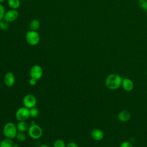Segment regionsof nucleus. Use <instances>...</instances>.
I'll use <instances>...</instances> for the list:
<instances>
[{"instance_id": "obj_7", "label": "nucleus", "mask_w": 147, "mask_h": 147, "mask_svg": "<svg viewBox=\"0 0 147 147\" xmlns=\"http://www.w3.org/2000/svg\"><path fill=\"white\" fill-rule=\"evenodd\" d=\"M36 98L32 94H27L26 95L23 99V104L24 106L30 109L36 106Z\"/></svg>"}, {"instance_id": "obj_29", "label": "nucleus", "mask_w": 147, "mask_h": 147, "mask_svg": "<svg viewBox=\"0 0 147 147\" xmlns=\"http://www.w3.org/2000/svg\"><path fill=\"white\" fill-rule=\"evenodd\" d=\"M145 11H146V13H147V8L145 9Z\"/></svg>"}, {"instance_id": "obj_11", "label": "nucleus", "mask_w": 147, "mask_h": 147, "mask_svg": "<svg viewBox=\"0 0 147 147\" xmlns=\"http://www.w3.org/2000/svg\"><path fill=\"white\" fill-rule=\"evenodd\" d=\"M91 137L95 141H100L104 137V133L100 129H94L91 132Z\"/></svg>"}, {"instance_id": "obj_8", "label": "nucleus", "mask_w": 147, "mask_h": 147, "mask_svg": "<svg viewBox=\"0 0 147 147\" xmlns=\"http://www.w3.org/2000/svg\"><path fill=\"white\" fill-rule=\"evenodd\" d=\"M19 16V13L17 10L10 9L5 12L3 20L7 22H11L16 21Z\"/></svg>"}, {"instance_id": "obj_25", "label": "nucleus", "mask_w": 147, "mask_h": 147, "mask_svg": "<svg viewBox=\"0 0 147 147\" xmlns=\"http://www.w3.org/2000/svg\"><path fill=\"white\" fill-rule=\"evenodd\" d=\"M37 80H36V79H34V78H30V79L29 80V84L31 85V86H34V85H36V83H37Z\"/></svg>"}, {"instance_id": "obj_10", "label": "nucleus", "mask_w": 147, "mask_h": 147, "mask_svg": "<svg viewBox=\"0 0 147 147\" xmlns=\"http://www.w3.org/2000/svg\"><path fill=\"white\" fill-rule=\"evenodd\" d=\"M121 86L126 91H131L134 88V83L133 81L127 78L122 79Z\"/></svg>"}, {"instance_id": "obj_28", "label": "nucleus", "mask_w": 147, "mask_h": 147, "mask_svg": "<svg viewBox=\"0 0 147 147\" xmlns=\"http://www.w3.org/2000/svg\"><path fill=\"white\" fill-rule=\"evenodd\" d=\"M6 0H0V3H2L3 2H4Z\"/></svg>"}, {"instance_id": "obj_23", "label": "nucleus", "mask_w": 147, "mask_h": 147, "mask_svg": "<svg viewBox=\"0 0 147 147\" xmlns=\"http://www.w3.org/2000/svg\"><path fill=\"white\" fill-rule=\"evenodd\" d=\"M5 13V7L1 3H0V20L3 18Z\"/></svg>"}, {"instance_id": "obj_22", "label": "nucleus", "mask_w": 147, "mask_h": 147, "mask_svg": "<svg viewBox=\"0 0 147 147\" xmlns=\"http://www.w3.org/2000/svg\"><path fill=\"white\" fill-rule=\"evenodd\" d=\"M119 147H133L132 144L127 141H125L122 142L121 145H119Z\"/></svg>"}, {"instance_id": "obj_17", "label": "nucleus", "mask_w": 147, "mask_h": 147, "mask_svg": "<svg viewBox=\"0 0 147 147\" xmlns=\"http://www.w3.org/2000/svg\"><path fill=\"white\" fill-rule=\"evenodd\" d=\"M29 114L30 117L32 118H36L39 114V110L36 106L32 107L29 109Z\"/></svg>"}, {"instance_id": "obj_4", "label": "nucleus", "mask_w": 147, "mask_h": 147, "mask_svg": "<svg viewBox=\"0 0 147 147\" xmlns=\"http://www.w3.org/2000/svg\"><path fill=\"white\" fill-rule=\"evenodd\" d=\"M29 136L33 139H38L42 134L41 127L37 124H31L28 130Z\"/></svg>"}, {"instance_id": "obj_24", "label": "nucleus", "mask_w": 147, "mask_h": 147, "mask_svg": "<svg viewBox=\"0 0 147 147\" xmlns=\"http://www.w3.org/2000/svg\"><path fill=\"white\" fill-rule=\"evenodd\" d=\"M67 147H78V145L75 142H70L67 145Z\"/></svg>"}, {"instance_id": "obj_21", "label": "nucleus", "mask_w": 147, "mask_h": 147, "mask_svg": "<svg viewBox=\"0 0 147 147\" xmlns=\"http://www.w3.org/2000/svg\"><path fill=\"white\" fill-rule=\"evenodd\" d=\"M138 6L142 9L145 10L147 8V0H138Z\"/></svg>"}, {"instance_id": "obj_14", "label": "nucleus", "mask_w": 147, "mask_h": 147, "mask_svg": "<svg viewBox=\"0 0 147 147\" xmlns=\"http://www.w3.org/2000/svg\"><path fill=\"white\" fill-rule=\"evenodd\" d=\"M12 139L6 138L0 142V147H13L14 142Z\"/></svg>"}, {"instance_id": "obj_18", "label": "nucleus", "mask_w": 147, "mask_h": 147, "mask_svg": "<svg viewBox=\"0 0 147 147\" xmlns=\"http://www.w3.org/2000/svg\"><path fill=\"white\" fill-rule=\"evenodd\" d=\"M16 138H17V140L18 141H24L26 139V135L24 133V132H21V131H18L17 134H16Z\"/></svg>"}, {"instance_id": "obj_16", "label": "nucleus", "mask_w": 147, "mask_h": 147, "mask_svg": "<svg viewBox=\"0 0 147 147\" xmlns=\"http://www.w3.org/2000/svg\"><path fill=\"white\" fill-rule=\"evenodd\" d=\"M40 26V24L38 20L34 19L33 20H32L29 24V27L30 30H34V31H37Z\"/></svg>"}, {"instance_id": "obj_15", "label": "nucleus", "mask_w": 147, "mask_h": 147, "mask_svg": "<svg viewBox=\"0 0 147 147\" xmlns=\"http://www.w3.org/2000/svg\"><path fill=\"white\" fill-rule=\"evenodd\" d=\"M8 5L11 9L17 10L20 6V0H8Z\"/></svg>"}, {"instance_id": "obj_6", "label": "nucleus", "mask_w": 147, "mask_h": 147, "mask_svg": "<svg viewBox=\"0 0 147 147\" xmlns=\"http://www.w3.org/2000/svg\"><path fill=\"white\" fill-rule=\"evenodd\" d=\"M30 78H34L36 80L40 79L43 75V70L42 67L37 64L33 65L30 69Z\"/></svg>"}, {"instance_id": "obj_27", "label": "nucleus", "mask_w": 147, "mask_h": 147, "mask_svg": "<svg viewBox=\"0 0 147 147\" xmlns=\"http://www.w3.org/2000/svg\"><path fill=\"white\" fill-rule=\"evenodd\" d=\"M13 147H19V146H18V145L17 144H14Z\"/></svg>"}, {"instance_id": "obj_13", "label": "nucleus", "mask_w": 147, "mask_h": 147, "mask_svg": "<svg viewBox=\"0 0 147 147\" xmlns=\"http://www.w3.org/2000/svg\"><path fill=\"white\" fill-rule=\"evenodd\" d=\"M29 125L28 123L25 122V121H19V122L17 125V129L18 131L21 132H25L26 131H28L29 129Z\"/></svg>"}, {"instance_id": "obj_20", "label": "nucleus", "mask_w": 147, "mask_h": 147, "mask_svg": "<svg viewBox=\"0 0 147 147\" xmlns=\"http://www.w3.org/2000/svg\"><path fill=\"white\" fill-rule=\"evenodd\" d=\"M53 147H65V144L61 139H57L55 141L53 145Z\"/></svg>"}, {"instance_id": "obj_19", "label": "nucleus", "mask_w": 147, "mask_h": 147, "mask_svg": "<svg viewBox=\"0 0 147 147\" xmlns=\"http://www.w3.org/2000/svg\"><path fill=\"white\" fill-rule=\"evenodd\" d=\"M9 28V22L6 21L5 20H0V29L3 30H5L8 29Z\"/></svg>"}, {"instance_id": "obj_12", "label": "nucleus", "mask_w": 147, "mask_h": 147, "mask_svg": "<svg viewBox=\"0 0 147 147\" xmlns=\"http://www.w3.org/2000/svg\"><path fill=\"white\" fill-rule=\"evenodd\" d=\"M131 118V114L129 111L127 110H122L120 111L117 115L118 119L122 122H126L128 121Z\"/></svg>"}, {"instance_id": "obj_26", "label": "nucleus", "mask_w": 147, "mask_h": 147, "mask_svg": "<svg viewBox=\"0 0 147 147\" xmlns=\"http://www.w3.org/2000/svg\"><path fill=\"white\" fill-rule=\"evenodd\" d=\"M39 147H51L50 146H48L47 145H42L41 146H40Z\"/></svg>"}, {"instance_id": "obj_1", "label": "nucleus", "mask_w": 147, "mask_h": 147, "mask_svg": "<svg viewBox=\"0 0 147 147\" xmlns=\"http://www.w3.org/2000/svg\"><path fill=\"white\" fill-rule=\"evenodd\" d=\"M122 78L117 74H109L105 79L106 87L111 90H117L121 86Z\"/></svg>"}, {"instance_id": "obj_5", "label": "nucleus", "mask_w": 147, "mask_h": 147, "mask_svg": "<svg viewBox=\"0 0 147 147\" xmlns=\"http://www.w3.org/2000/svg\"><path fill=\"white\" fill-rule=\"evenodd\" d=\"M29 117V109L25 106L20 107L16 113V118L19 121H26Z\"/></svg>"}, {"instance_id": "obj_3", "label": "nucleus", "mask_w": 147, "mask_h": 147, "mask_svg": "<svg viewBox=\"0 0 147 147\" xmlns=\"http://www.w3.org/2000/svg\"><path fill=\"white\" fill-rule=\"evenodd\" d=\"M25 39L29 45L34 46L39 43L40 37L37 31L30 30L26 33Z\"/></svg>"}, {"instance_id": "obj_2", "label": "nucleus", "mask_w": 147, "mask_h": 147, "mask_svg": "<svg viewBox=\"0 0 147 147\" xmlns=\"http://www.w3.org/2000/svg\"><path fill=\"white\" fill-rule=\"evenodd\" d=\"M17 132V126L13 122H7L3 126V133L6 138L10 139L16 138Z\"/></svg>"}, {"instance_id": "obj_30", "label": "nucleus", "mask_w": 147, "mask_h": 147, "mask_svg": "<svg viewBox=\"0 0 147 147\" xmlns=\"http://www.w3.org/2000/svg\"><path fill=\"white\" fill-rule=\"evenodd\" d=\"M146 75H147V71H146Z\"/></svg>"}, {"instance_id": "obj_9", "label": "nucleus", "mask_w": 147, "mask_h": 147, "mask_svg": "<svg viewBox=\"0 0 147 147\" xmlns=\"http://www.w3.org/2000/svg\"><path fill=\"white\" fill-rule=\"evenodd\" d=\"M3 81L7 87H11L15 83V76L14 74L11 72L6 73L4 76Z\"/></svg>"}]
</instances>
